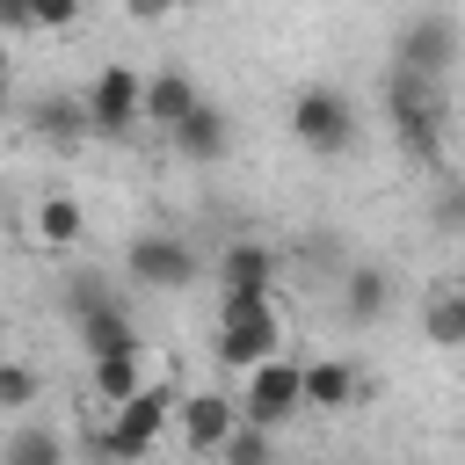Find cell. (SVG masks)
Returning a JSON list of instances; mask_svg holds the SVG:
<instances>
[{
  "label": "cell",
  "mask_w": 465,
  "mask_h": 465,
  "mask_svg": "<svg viewBox=\"0 0 465 465\" xmlns=\"http://www.w3.org/2000/svg\"><path fill=\"white\" fill-rule=\"evenodd\" d=\"M218 363L232 371H262L283 356V312L276 298H218Z\"/></svg>",
  "instance_id": "obj_1"
},
{
  "label": "cell",
  "mask_w": 465,
  "mask_h": 465,
  "mask_svg": "<svg viewBox=\"0 0 465 465\" xmlns=\"http://www.w3.org/2000/svg\"><path fill=\"white\" fill-rule=\"evenodd\" d=\"M443 116H450L443 80L385 73V124H392V138H400L414 160H436V153H443Z\"/></svg>",
  "instance_id": "obj_2"
},
{
  "label": "cell",
  "mask_w": 465,
  "mask_h": 465,
  "mask_svg": "<svg viewBox=\"0 0 465 465\" xmlns=\"http://www.w3.org/2000/svg\"><path fill=\"white\" fill-rule=\"evenodd\" d=\"M458 51H465L458 15H407V22L392 29V73H414V80H450Z\"/></svg>",
  "instance_id": "obj_3"
},
{
  "label": "cell",
  "mask_w": 465,
  "mask_h": 465,
  "mask_svg": "<svg viewBox=\"0 0 465 465\" xmlns=\"http://www.w3.org/2000/svg\"><path fill=\"white\" fill-rule=\"evenodd\" d=\"M174 414H182V400H174L167 385H145L131 407H116V414H109L102 458H109V465H138V458H145V450L167 436V421H174Z\"/></svg>",
  "instance_id": "obj_4"
},
{
  "label": "cell",
  "mask_w": 465,
  "mask_h": 465,
  "mask_svg": "<svg viewBox=\"0 0 465 465\" xmlns=\"http://www.w3.org/2000/svg\"><path fill=\"white\" fill-rule=\"evenodd\" d=\"M87 131L94 138H124V131H138L145 124V73H131V65H102L94 80H87Z\"/></svg>",
  "instance_id": "obj_5"
},
{
  "label": "cell",
  "mask_w": 465,
  "mask_h": 465,
  "mask_svg": "<svg viewBox=\"0 0 465 465\" xmlns=\"http://www.w3.org/2000/svg\"><path fill=\"white\" fill-rule=\"evenodd\" d=\"M291 138H298L305 153L334 160V153L356 145V116H349V102H341L334 87H298V94H291Z\"/></svg>",
  "instance_id": "obj_6"
},
{
  "label": "cell",
  "mask_w": 465,
  "mask_h": 465,
  "mask_svg": "<svg viewBox=\"0 0 465 465\" xmlns=\"http://www.w3.org/2000/svg\"><path fill=\"white\" fill-rule=\"evenodd\" d=\"M196 247L182 240V232H138L131 247H124V276L138 283V291H189L196 283Z\"/></svg>",
  "instance_id": "obj_7"
},
{
  "label": "cell",
  "mask_w": 465,
  "mask_h": 465,
  "mask_svg": "<svg viewBox=\"0 0 465 465\" xmlns=\"http://www.w3.org/2000/svg\"><path fill=\"white\" fill-rule=\"evenodd\" d=\"M298 407H305V363L276 356V363L247 371V385H240V421H254V429H269V436H276Z\"/></svg>",
  "instance_id": "obj_8"
},
{
  "label": "cell",
  "mask_w": 465,
  "mask_h": 465,
  "mask_svg": "<svg viewBox=\"0 0 465 465\" xmlns=\"http://www.w3.org/2000/svg\"><path fill=\"white\" fill-rule=\"evenodd\" d=\"M182 443L189 450H203V458H218L225 443H232V429H240V400L232 392H218V385H203V392H189L182 400Z\"/></svg>",
  "instance_id": "obj_9"
},
{
  "label": "cell",
  "mask_w": 465,
  "mask_h": 465,
  "mask_svg": "<svg viewBox=\"0 0 465 465\" xmlns=\"http://www.w3.org/2000/svg\"><path fill=\"white\" fill-rule=\"evenodd\" d=\"M203 109V87L182 73V65H160V73H145V124L160 131V138H174L189 116Z\"/></svg>",
  "instance_id": "obj_10"
},
{
  "label": "cell",
  "mask_w": 465,
  "mask_h": 465,
  "mask_svg": "<svg viewBox=\"0 0 465 465\" xmlns=\"http://www.w3.org/2000/svg\"><path fill=\"white\" fill-rule=\"evenodd\" d=\"M218 283H225V298H269L276 291V254L262 240H232L225 262H218Z\"/></svg>",
  "instance_id": "obj_11"
},
{
  "label": "cell",
  "mask_w": 465,
  "mask_h": 465,
  "mask_svg": "<svg viewBox=\"0 0 465 465\" xmlns=\"http://www.w3.org/2000/svg\"><path fill=\"white\" fill-rule=\"evenodd\" d=\"M182 160H196V167H211V160H225L232 153V109H218V102H203L174 138H167Z\"/></svg>",
  "instance_id": "obj_12"
},
{
  "label": "cell",
  "mask_w": 465,
  "mask_h": 465,
  "mask_svg": "<svg viewBox=\"0 0 465 465\" xmlns=\"http://www.w3.org/2000/svg\"><path fill=\"white\" fill-rule=\"evenodd\" d=\"M421 341L429 349H465V276H443L421 298Z\"/></svg>",
  "instance_id": "obj_13"
},
{
  "label": "cell",
  "mask_w": 465,
  "mask_h": 465,
  "mask_svg": "<svg viewBox=\"0 0 465 465\" xmlns=\"http://www.w3.org/2000/svg\"><path fill=\"white\" fill-rule=\"evenodd\" d=\"M356 392H363L356 363H341V356L305 363V407H312V414H341V407H356Z\"/></svg>",
  "instance_id": "obj_14"
},
{
  "label": "cell",
  "mask_w": 465,
  "mask_h": 465,
  "mask_svg": "<svg viewBox=\"0 0 465 465\" xmlns=\"http://www.w3.org/2000/svg\"><path fill=\"white\" fill-rule=\"evenodd\" d=\"M73 327H80L87 363H102V356H138V327H131L124 305H102V312H87V320H73Z\"/></svg>",
  "instance_id": "obj_15"
},
{
  "label": "cell",
  "mask_w": 465,
  "mask_h": 465,
  "mask_svg": "<svg viewBox=\"0 0 465 465\" xmlns=\"http://www.w3.org/2000/svg\"><path fill=\"white\" fill-rule=\"evenodd\" d=\"M385 305H392V276H385L378 262H356V269L341 276V312H349L356 327H371V320H385Z\"/></svg>",
  "instance_id": "obj_16"
},
{
  "label": "cell",
  "mask_w": 465,
  "mask_h": 465,
  "mask_svg": "<svg viewBox=\"0 0 465 465\" xmlns=\"http://www.w3.org/2000/svg\"><path fill=\"white\" fill-rule=\"evenodd\" d=\"M29 131H36L44 145H80V138H87V102H80V94H44V102L29 109Z\"/></svg>",
  "instance_id": "obj_17"
},
{
  "label": "cell",
  "mask_w": 465,
  "mask_h": 465,
  "mask_svg": "<svg viewBox=\"0 0 465 465\" xmlns=\"http://www.w3.org/2000/svg\"><path fill=\"white\" fill-rule=\"evenodd\" d=\"M0 465H73V450H65V436H58L51 421H22V429L0 443Z\"/></svg>",
  "instance_id": "obj_18"
},
{
  "label": "cell",
  "mask_w": 465,
  "mask_h": 465,
  "mask_svg": "<svg viewBox=\"0 0 465 465\" xmlns=\"http://www.w3.org/2000/svg\"><path fill=\"white\" fill-rule=\"evenodd\" d=\"M87 385H94V407H131L138 392H145V378H138V356H102V363H87Z\"/></svg>",
  "instance_id": "obj_19"
},
{
  "label": "cell",
  "mask_w": 465,
  "mask_h": 465,
  "mask_svg": "<svg viewBox=\"0 0 465 465\" xmlns=\"http://www.w3.org/2000/svg\"><path fill=\"white\" fill-rule=\"evenodd\" d=\"M29 232H36V247H73V240L87 232V211H80L73 196H44V203L29 211Z\"/></svg>",
  "instance_id": "obj_20"
},
{
  "label": "cell",
  "mask_w": 465,
  "mask_h": 465,
  "mask_svg": "<svg viewBox=\"0 0 465 465\" xmlns=\"http://www.w3.org/2000/svg\"><path fill=\"white\" fill-rule=\"evenodd\" d=\"M36 392H44V378H36L22 356H0V407L22 414V407H36Z\"/></svg>",
  "instance_id": "obj_21"
},
{
  "label": "cell",
  "mask_w": 465,
  "mask_h": 465,
  "mask_svg": "<svg viewBox=\"0 0 465 465\" xmlns=\"http://www.w3.org/2000/svg\"><path fill=\"white\" fill-rule=\"evenodd\" d=\"M218 458H225V465H276V436H269V429H254V421H240V429H232V443H225Z\"/></svg>",
  "instance_id": "obj_22"
},
{
  "label": "cell",
  "mask_w": 465,
  "mask_h": 465,
  "mask_svg": "<svg viewBox=\"0 0 465 465\" xmlns=\"http://www.w3.org/2000/svg\"><path fill=\"white\" fill-rule=\"evenodd\" d=\"M102 305H116V283H109V276H73V283H65V312H73V320H87V312H102Z\"/></svg>",
  "instance_id": "obj_23"
},
{
  "label": "cell",
  "mask_w": 465,
  "mask_h": 465,
  "mask_svg": "<svg viewBox=\"0 0 465 465\" xmlns=\"http://www.w3.org/2000/svg\"><path fill=\"white\" fill-rule=\"evenodd\" d=\"M429 218H436V232H465V174H443V182H436Z\"/></svg>",
  "instance_id": "obj_24"
},
{
  "label": "cell",
  "mask_w": 465,
  "mask_h": 465,
  "mask_svg": "<svg viewBox=\"0 0 465 465\" xmlns=\"http://www.w3.org/2000/svg\"><path fill=\"white\" fill-rule=\"evenodd\" d=\"M73 22H80L73 0H44V7H29V29H73Z\"/></svg>",
  "instance_id": "obj_25"
},
{
  "label": "cell",
  "mask_w": 465,
  "mask_h": 465,
  "mask_svg": "<svg viewBox=\"0 0 465 465\" xmlns=\"http://www.w3.org/2000/svg\"><path fill=\"white\" fill-rule=\"evenodd\" d=\"M0 87H15V80H7V36H0Z\"/></svg>",
  "instance_id": "obj_26"
},
{
  "label": "cell",
  "mask_w": 465,
  "mask_h": 465,
  "mask_svg": "<svg viewBox=\"0 0 465 465\" xmlns=\"http://www.w3.org/2000/svg\"><path fill=\"white\" fill-rule=\"evenodd\" d=\"M7 94H15V87H0V116H7Z\"/></svg>",
  "instance_id": "obj_27"
}]
</instances>
